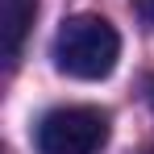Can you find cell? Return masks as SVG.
<instances>
[{
  "mask_svg": "<svg viewBox=\"0 0 154 154\" xmlns=\"http://www.w3.org/2000/svg\"><path fill=\"white\" fill-rule=\"evenodd\" d=\"M117 58H121V38L96 13L67 17L63 29L54 33V67L67 79H83V83L108 79Z\"/></svg>",
  "mask_w": 154,
  "mask_h": 154,
  "instance_id": "obj_1",
  "label": "cell"
},
{
  "mask_svg": "<svg viewBox=\"0 0 154 154\" xmlns=\"http://www.w3.org/2000/svg\"><path fill=\"white\" fill-rule=\"evenodd\" d=\"M108 142V112L92 104L50 108L38 121V154H100Z\"/></svg>",
  "mask_w": 154,
  "mask_h": 154,
  "instance_id": "obj_2",
  "label": "cell"
},
{
  "mask_svg": "<svg viewBox=\"0 0 154 154\" xmlns=\"http://www.w3.org/2000/svg\"><path fill=\"white\" fill-rule=\"evenodd\" d=\"M33 17H38V0H0V50H4L8 67L21 58V46L33 29Z\"/></svg>",
  "mask_w": 154,
  "mask_h": 154,
  "instance_id": "obj_3",
  "label": "cell"
},
{
  "mask_svg": "<svg viewBox=\"0 0 154 154\" xmlns=\"http://www.w3.org/2000/svg\"><path fill=\"white\" fill-rule=\"evenodd\" d=\"M133 8H137V17L146 25H154V0H133Z\"/></svg>",
  "mask_w": 154,
  "mask_h": 154,
  "instance_id": "obj_4",
  "label": "cell"
}]
</instances>
